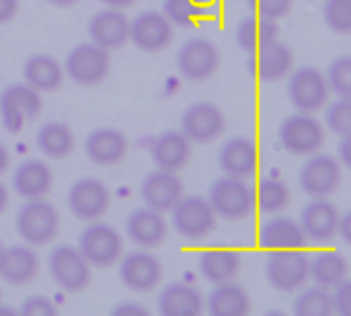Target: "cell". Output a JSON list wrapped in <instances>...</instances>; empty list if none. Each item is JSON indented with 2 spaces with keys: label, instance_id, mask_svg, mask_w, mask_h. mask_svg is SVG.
<instances>
[{
  "label": "cell",
  "instance_id": "cell-6",
  "mask_svg": "<svg viewBox=\"0 0 351 316\" xmlns=\"http://www.w3.org/2000/svg\"><path fill=\"white\" fill-rule=\"evenodd\" d=\"M64 74L78 86H97L109 76L111 58L109 49L84 41L74 45L64 60Z\"/></svg>",
  "mask_w": 351,
  "mask_h": 316
},
{
  "label": "cell",
  "instance_id": "cell-52",
  "mask_svg": "<svg viewBox=\"0 0 351 316\" xmlns=\"http://www.w3.org/2000/svg\"><path fill=\"white\" fill-rule=\"evenodd\" d=\"M4 249H6V247H4V245H2V241H0V265H2V257H4Z\"/></svg>",
  "mask_w": 351,
  "mask_h": 316
},
{
  "label": "cell",
  "instance_id": "cell-44",
  "mask_svg": "<svg viewBox=\"0 0 351 316\" xmlns=\"http://www.w3.org/2000/svg\"><path fill=\"white\" fill-rule=\"evenodd\" d=\"M113 316H146L148 315V308L138 304V302H119L113 306L111 311Z\"/></svg>",
  "mask_w": 351,
  "mask_h": 316
},
{
  "label": "cell",
  "instance_id": "cell-28",
  "mask_svg": "<svg viewBox=\"0 0 351 316\" xmlns=\"http://www.w3.org/2000/svg\"><path fill=\"white\" fill-rule=\"evenodd\" d=\"M156 308L162 316H195L204 311V296L191 284L171 282L160 290Z\"/></svg>",
  "mask_w": 351,
  "mask_h": 316
},
{
  "label": "cell",
  "instance_id": "cell-14",
  "mask_svg": "<svg viewBox=\"0 0 351 316\" xmlns=\"http://www.w3.org/2000/svg\"><path fill=\"white\" fill-rule=\"evenodd\" d=\"M220 68V49L208 37H191L177 51V70L189 82H204Z\"/></svg>",
  "mask_w": 351,
  "mask_h": 316
},
{
  "label": "cell",
  "instance_id": "cell-2",
  "mask_svg": "<svg viewBox=\"0 0 351 316\" xmlns=\"http://www.w3.org/2000/svg\"><path fill=\"white\" fill-rule=\"evenodd\" d=\"M216 214V218L228 220V222H241L247 220L255 212V193L247 179L224 175L216 179L210 185L208 197H206Z\"/></svg>",
  "mask_w": 351,
  "mask_h": 316
},
{
  "label": "cell",
  "instance_id": "cell-25",
  "mask_svg": "<svg viewBox=\"0 0 351 316\" xmlns=\"http://www.w3.org/2000/svg\"><path fill=\"white\" fill-rule=\"evenodd\" d=\"M150 158L156 169L179 173L191 160V142L181 130H167L152 140Z\"/></svg>",
  "mask_w": 351,
  "mask_h": 316
},
{
  "label": "cell",
  "instance_id": "cell-10",
  "mask_svg": "<svg viewBox=\"0 0 351 316\" xmlns=\"http://www.w3.org/2000/svg\"><path fill=\"white\" fill-rule=\"evenodd\" d=\"M41 93L25 82H12L0 90V121L10 134H19L41 113Z\"/></svg>",
  "mask_w": 351,
  "mask_h": 316
},
{
  "label": "cell",
  "instance_id": "cell-37",
  "mask_svg": "<svg viewBox=\"0 0 351 316\" xmlns=\"http://www.w3.org/2000/svg\"><path fill=\"white\" fill-rule=\"evenodd\" d=\"M302 290V288H300ZM292 311L294 315L298 316H329L331 311V298H329V290L325 288H308V290H302L296 298H294V304H292Z\"/></svg>",
  "mask_w": 351,
  "mask_h": 316
},
{
  "label": "cell",
  "instance_id": "cell-24",
  "mask_svg": "<svg viewBox=\"0 0 351 316\" xmlns=\"http://www.w3.org/2000/svg\"><path fill=\"white\" fill-rule=\"evenodd\" d=\"M84 152L97 167H115L128 156V138L117 127H95L84 138Z\"/></svg>",
  "mask_w": 351,
  "mask_h": 316
},
{
  "label": "cell",
  "instance_id": "cell-4",
  "mask_svg": "<svg viewBox=\"0 0 351 316\" xmlns=\"http://www.w3.org/2000/svg\"><path fill=\"white\" fill-rule=\"evenodd\" d=\"M78 251L90 263V267L107 269L117 265L123 255V236L121 232L101 220L86 222L78 236Z\"/></svg>",
  "mask_w": 351,
  "mask_h": 316
},
{
  "label": "cell",
  "instance_id": "cell-32",
  "mask_svg": "<svg viewBox=\"0 0 351 316\" xmlns=\"http://www.w3.org/2000/svg\"><path fill=\"white\" fill-rule=\"evenodd\" d=\"M35 144L39 148V152L51 160H64L74 152L76 140H74V132L68 123L64 121H45L43 125H39L37 134H35Z\"/></svg>",
  "mask_w": 351,
  "mask_h": 316
},
{
  "label": "cell",
  "instance_id": "cell-21",
  "mask_svg": "<svg viewBox=\"0 0 351 316\" xmlns=\"http://www.w3.org/2000/svg\"><path fill=\"white\" fill-rule=\"evenodd\" d=\"M183 195V183L173 171L152 169L140 185V197L144 206L158 210V212H171V208L179 202Z\"/></svg>",
  "mask_w": 351,
  "mask_h": 316
},
{
  "label": "cell",
  "instance_id": "cell-20",
  "mask_svg": "<svg viewBox=\"0 0 351 316\" xmlns=\"http://www.w3.org/2000/svg\"><path fill=\"white\" fill-rule=\"evenodd\" d=\"M86 33H88V41L105 49H117L128 41L130 19L121 8L105 6L88 19Z\"/></svg>",
  "mask_w": 351,
  "mask_h": 316
},
{
  "label": "cell",
  "instance_id": "cell-13",
  "mask_svg": "<svg viewBox=\"0 0 351 316\" xmlns=\"http://www.w3.org/2000/svg\"><path fill=\"white\" fill-rule=\"evenodd\" d=\"M119 282L134 294H148L162 282V263L148 249H138L123 255L119 261Z\"/></svg>",
  "mask_w": 351,
  "mask_h": 316
},
{
  "label": "cell",
  "instance_id": "cell-8",
  "mask_svg": "<svg viewBox=\"0 0 351 316\" xmlns=\"http://www.w3.org/2000/svg\"><path fill=\"white\" fill-rule=\"evenodd\" d=\"M343 183V167L333 154L315 152L300 167L298 185L308 197H331Z\"/></svg>",
  "mask_w": 351,
  "mask_h": 316
},
{
  "label": "cell",
  "instance_id": "cell-35",
  "mask_svg": "<svg viewBox=\"0 0 351 316\" xmlns=\"http://www.w3.org/2000/svg\"><path fill=\"white\" fill-rule=\"evenodd\" d=\"M253 193H255V208L267 216L282 214L292 202V191L288 183L282 181L280 177L261 179L257 183V189H253Z\"/></svg>",
  "mask_w": 351,
  "mask_h": 316
},
{
  "label": "cell",
  "instance_id": "cell-49",
  "mask_svg": "<svg viewBox=\"0 0 351 316\" xmlns=\"http://www.w3.org/2000/svg\"><path fill=\"white\" fill-rule=\"evenodd\" d=\"M8 167H10V152H8V148L0 142V177L8 171Z\"/></svg>",
  "mask_w": 351,
  "mask_h": 316
},
{
  "label": "cell",
  "instance_id": "cell-36",
  "mask_svg": "<svg viewBox=\"0 0 351 316\" xmlns=\"http://www.w3.org/2000/svg\"><path fill=\"white\" fill-rule=\"evenodd\" d=\"M206 12V0H162V14L173 27H193Z\"/></svg>",
  "mask_w": 351,
  "mask_h": 316
},
{
  "label": "cell",
  "instance_id": "cell-50",
  "mask_svg": "<svg viewBox=\"0 0 351 316\" xmlns=\"http://www.w3.org/2000/svg\"><path fill=\"white\" fill-rule=\"evenodd\" d=\"M99 2H103L105 6H111V8H128V6H132L136 0H99Z\"/></svg>",
  "mask_w": 351,
  "mask_h": 316
},
{
  "label": "cell",
  "instance_id": "cell-47",
  "mask_svg": "<svg viewBox=\"0 0 351 316\" xmlns=\"http://www.w3.org/2000/svg\"><path fill=\"white\" fill-rule=\"evenodd\" d=\"M337 236H341L346 243H350V212L341 214L339 218V226H337Z\"/></svg>",
  "mask_w": 351,
  "mask_h": 316
},
{
  "label": "cell",
  "instance_id": "cell-19",
  "mask_svg": "<svg viewBox=\"0 0 351 316\" xmlns=\"http://www.w3.org/2000/svg\"><path fill=\"white\" fill-rule=\"evenodd\" d=\"M125 234L140 249H156L167 241L169 224L162 212L148 206L136 208L125 218Z\"/></svg>",
  "mask_w": 351,
  "mask_h": 316
},
{
  "label": "cell",
  "instance_id": "cell-30",
  "mask_svg": "<svg viewBox=\"0 0 351 316\" xmlns=\"http://www.w3.org/2000/svg\"><path fill=\"white\" fill-rule=\"evenodd\" d=\"M204 308L212 316H245L251 313L249 292L234 280L216 284L204 298Z\"/></svg>",
  "mask_w": 351,
  "mask_h": 316
},
{
  "label": "cell",
  "instance_id": "cell-5",
  "mask_svg": "<svg viewBox=\"0 0 351 316\" xmlns=\"http://www.w3.org/2000/svg\"><path fill=\"white\" fill-rule=\"evenodd\" d=\"M278 140L286 152L294 156H311L325 144V125L315 117V113L296 111L282 119Z\"/></svg>",
  "mask_w": 351,
  "mask_h": 316
},
{
  "label": "cell",
  "instance_id": "cell-15",
  "mask_svg": "<svg viewBox=\"0 0 351 316\" xmlns=\"http://www.w3.org/2000/svg\"><path fill=\"white\" fill-rule=\"evenodd\" d=\"M226 130L224 111L212 101H195L181 115V132L189 142L210 144Z\"/></svg>",
  "mask_w": 351,
  "mask_h": 316
},
{
  "label": "cell",
  "instance_id": "cell-31",
  "mask_svg": "<svg viewBox=\"0 0 351 316\" xmlns=\"http://www.w3.org/2000/svg\"><path fill=\"white\" fill-rule=\"evenodd\" d=\"M25 84L35 88L37 93L58 90L64 82V66L49 53H33L23 62L21 68Z\"/></svg>",
  "mask_w": 351,
  "mask_h": 316
},
{
  "label": "cell",
  "instance_id": "cell-34",
  "mask_svg": "<svg viewBox=\"0 0 351 316\" xmlns=\"http://www.w3.org/2000/svg\"><path fill=\"white\" fill-rule=\"evenodd\" d=\"M280 35V27H278V21H271V19H263L259 14H251V16H245L239 25H237V31H234V39H237V45L249 53L261 49L263 45L276 41Z\"/></svg>",
  "mask_w": 351,
  "mask_h": 316
},
{
  "label": "cell",
  "instance_id": "cell-22",
  "mask_svg": "<svg viewBox=\"0 0 351 316\" xmlns=\"http://www.w3.org/2000/svg\"><path fill=\"white\" fill-rule=\"evenodd\" d=\"M10 185L21 199H39L51 191L53 171L47 162L39 158H27L14 167Z\"/></svg>",
  "mask_w": 351,
  "mask_h": 316
},
{
  "label": "cell",
  "instance_id": "cell-17",
  "mask_svg": "<svg viewBox=\"0 0 351 316\" xmlns=\"http://www.w3.org/2000/svg\"><path fill=\"white\" fill-rule=\"evenodd\" d=\"M341 212L329 197H311V202L300 210V226L306 241L317 245H327L337 239Z\"/></svg>",
  "mask_w": 351,
  "mask_h": 316
},
{
  "label": "cell",
  "instance_id": "cell-12",
  "mask_svg": "<svg viewBox=\"0 0 351 316\" xmlns=\"http://www.w3.org/2000/svg\"><path fill=\"white\" fill-rule=\"evenodd\" d=\"M66 204L72 216L82 222L101 220L109 212L111 191L97 177H80L68 187Z\"/></svg>",
  "mask_w": 351,
  "mask_h": 316
},
{
  "label": "cell",
  "instance_id": "cell-38",
  "mask_svg": "<svg viewBox=\"0 0 351 316\" xmlns=\"http://www.w3.org/2000/svg\"><path fill=\"white\" fill-rule=\"evenodd\" d=\"M329 93L335 97H351V58L348 53L337 56L325 72Z\"/></svg>",
  "mask_w": 351,
  "mask_h": 316
},
{
  "label": "cell",
  "instance_id": "cell-29",
  "mask_svg": "<svg viewBox=\"0 0 351 316\" xmlns=\"http://www.w3.org/2000/svg\"><path fill=\"white\" fill-rule=\"evenodd\" d=\"M241 253L228 247H214L197 255V271L212 286L237 280L241 271Z\"/></svg>",
  "mask_w": 351,
  "mask_h": 316
},
{
  "label": "cell",
  "instance_id": "cell-7",
  "mask_svg": "<svg viewBox=\"0 0 351 316\" xmlns=\"http://www.w3.org/2000/svg\"><path fill=\"white\" fill-rule=\"evenodd\" d=\"M216 214L202 195H181L171 208V224L185 241H202L216 228Z\"/></svg>",
  "mask_w": 351,
  "mask_h": 316
},
{
  "label": "cell",
  "instance_id": "cell-39",
  "mask_svg": "<svg viewBox=\"0 0 351 316\" xmlns=\"http://www.w3.org/2000/svg\"><path fill=\"white\" fill-rule=\"evenodd\" d=\"M325 125L339 138L351 134V97H337V101L325 105Z\"/></svg>",
  "mask_w": 351,
  "mask_h": 316
},
{
  "label": "cell",
  "instance_id": "cell-42",
  "mask_svg": "<svg viewBox=\"0 0 351 316\" xmlns=\"http://www.w3.org/2000/svg\"><path fill=\"white\" fill-rule=\"evenodd\" d=\"M19 315L25 316H53L58 315V306L45 298V296H29L27 300H23V304L19 306Z\"/></svg>",
  "mask_w": 351,
  "mask_h": 316
},
{
  "label": "cell",
  "instance_id": "cell-43",
  "mask_svg": "<svg viewBox=\"0 0 351 316\" xmlns=\"http://www.w3.org/2000/svg\"><path fill=\"white\" fill-rule=\"evenodd\" d=\"M333 292L329 294L331 298V311L335 315L350 316L351 313V284L350 280L346 278L343 282H339L335 288H331Z\"/></svg>",
  "mask_w": 351,
  "mask_h": 316
},
{
  "label": "cell",
  "instance_id": "cell-51",
  "mask_svg": "<svg viewBox=\"0 0 351 316\" xmlns=\"http://www.w3.org/2000/svg\"><path fill=\"white\" fill-rule=\"evenodd\" d=\"M45 2H49V4L56 6V8H70V6L78 4L80 0H45Z\"/></svg>",
  "mask_w": 351,
  "mask_h": 316
},
{
  "label": "cell",
  "instance_id": "cell-46",
  "mask_svg": "<svg viewBox=\"0 0 351 316\" xmlns=\"http://www.w3.org/2000/svg\"><path fill=\"white\" fill-rule=\"evenodd\" d=\"M337 160L341 162L343 169H350V136H343L341 138V144H339V154H337Z\"/></svg>",
  "mask_w": 351,
  "mask_h": 316
},
{
  "label": "cell",
  "instance_id": "cell-16",
  "mask_svg": "<svg viewBox=\"0 0 351 316\" xmlns=\"http://www.w3.org/2000/svg\"><path fill=\"white\" fill-rule=\"evenodd\" d=\"M128 41L144 53L165 51L173 43V25L158 10H142L130 21Z\"/></svg>",
  "mask_w": 351,
  "mask_h": 316
},
{
  "label": "cell",
  "instance_id": "cell-26",
  "mask_svg": "<svg viewBox=\"0 0 351 316\" xmlns=\"http://www.w3.org/2000/svg\"><path fill=\"white\" fill-rule=\"evenodd\" d=\"M39 276V255L35 249L27 243L12 245L4 249L2 265H0V278L12 286V288H23L35 282Z\"/></svg>",
  "mask_w": 351,
  "mask_h": 316
},
{
  "label": "cell",
  "instance_id": "cell-48",
  "mask_svg": "<svg viewBox=\"0 0 351 316\" xmlns=\"http://www.w3.org/2000/svg\"><path fill=\"white\" fill-rule=\"evenodd\" d=\"M8 206H10V191H8V187L0 181V216L8 210Z\"/></svg>",
  "mask_w": 351,
  "mask_h": 316
},
{
  "label": "cell",
  "instance_id": "cell-40",
  "mask_svg": "<svg viewBox=\"0 0 351 316\" xmlns=\"http://www.w3.org/2000/svg\"><path fill=\"white\" fill-rule=\"evenodd\" d=\"M323 19L331 31L348 35L351 31V0H325Z\"/></svg>",
  "mask_w": 351,
  "mask_h": 316
},
{
  "label": "cell",
  "instance_id": "cell-27",
  "mask_svg": "<svg viewBox=\"0 0 351 316\" xmlns=\"http://www.w3.org/2000/svg\"><path fill=\"white\" fill-rule=\"evenodd\" d=\"M306 236L302 232V226L298 220L290 216H278L274 214L267 218L259 228V245L267 251H280V249H304Z\"/></svg>",
  "mask_w": 351,
  "mask_h": 316
},
{
  "label": "cell",
  "instance_id": "cell-33",
  "mask_svg": "<svg viewBox=\"0 0 351 316\" xmlns=\"http://www.w3.org/2000/svg\"><path fill=\"white\" fill-rule=\"evenodd\" d=\"M348 274H350V263L337 251H321L308 259V280H313L315 286L319 288L331 290L339 282H343Z\"/></svg>",
  "mask_w": 351,
  "mask_h": 316
},
{
  "label": "cell",
  "instance_id": "cell-1",
  "mask_svg": "<svg viewBox=\"0 0 351 316\" xmlns=\"http://www.w3.org/2000/svg\"><path fill=\"white\" fill-rule=\"evenodd\" d=\"M14 228L23 243L31 247H45L58 236L60 214L45 197L25 199L14 216Z\"/></svg>",
  "mask_w": 351,
  "mask_h": 316
},
{
  "label": "cell",
  "instance_id": "cell-9",
  "mask_svg": "<svg viewBox=\"0 0 351 316\" xmlns=\"http://www.w3.org/2000/svg\"><path fill=\"white\" fill-rule=\"evenodd\" d=\"M308 255L302 249L269 251L265 261V278L278 292H298L308 282Z\"/></svg>",
  "mask_w": 351,
  "mask_h": 316
},
{
  "label": "cell",
  "instance_id": "cell-23",
  "mask_svg": "<svg viewBox=\"0 0 351 316\" xmlns=\"http://www.w3.org/2000/svg\"><path fill=\"white\" fill-rule=\"evenodd\" d=\"M294 68V53L282 41H271L261 49L251 53L249 72L255 74L263 82H278L286 78Z\"/></svg>",
  "mask_w": 351,
  "mask_h": 316
},
{
  "label": "cell",
  "instance_id": "cell-3",
  "mask_svg": "<svg viewBox=\"0 0 351 316\" xmlns=\"http://www.w3.org/2000/svg\"><path fill=\"white\" fill-rule=\"evenodd\" d=\"M47 269L53 284L66 294H80L90 286L93 267L72 245H56L47 255Z\"/></svg>",
  "mask_w": 351,
  "mask_h": 316
},
{
  "label": "cell",
  "instance_id": "cell-45",
  "mask_svg": "<svg viewBox=\"0 0 351 316\" xmlns=\"http://www.w3.org/2000/svg\"><path fill=\"white\" fill-rule=\"evenodd\" d=\"M19 12V0H0V25L10 23Z\"/></svg>",
  "mask_w": 351,
  "mask_h": 316
},
{
  "label": "cell",
  "instance_id": "cell-41",
  "mask_svg": "<svg viewBox=\"0 0 351 316\" xmlns=\"http://www.w3.org/2000/svg\"><path fill=\"white\" fill-rule=\"evenodd\" d=\"M247 4L253 14H259V16L271 19V21H280L292 10L294 0H247Z\"/></svg>",
  "mask_w": 351,
  "mask_h": 316
},
{
  "label": "cell",
  "instance_id": "cell-18",
  "mask_svg": "<svg viewBox=\"0 0 351 316\" xmlns=\"http://www.w3.org/2000/svg\"><path fill=\"white\" fill-rule=\"evenodd\" d=\"M218 167L224 175L249 179L259 169V146L249 136H232L218 150Z\"/></svg>",
  "mask_w": 351,
  "mask_h": 316
},
{
  "label": "cell",
  "instance_id": "cell-11",
  "mask_svg": "<svg viewBox=\"0 0 351 316\" xmlns=\"http://www.w3.org/2000/svg\"><path fill=\"white\" fill-rule=\"evenodd\" d=\"M288 99L296 111L317 113L329 103V86L325 74L315 66L292 68L288 74Z\"/></svg>",
  "mask_w": 351,
  "mask_h": 316
}]
</instances>
